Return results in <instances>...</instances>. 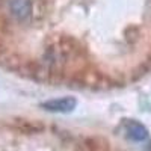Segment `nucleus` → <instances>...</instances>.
Returning a JSON list of instances; mask_svg holds the SVG:
<instances>
[{"label":"nucleus","instance_id":"obj_1","mask_svg":"<svg viewBox=\"0 0 151 151\" xmlns=\"http://www.w3.org/2000/svg\"><path fill=\"white\" fill-rule=\"evenodd\" d=\"M77 106V100L74 97H62V98H53L47 100L41 103V107L47 112H55V113H68L73 112Z\"/></svg>","mask_w":151,"mask_h":151},{"label":"nucleus","instance_id":"obj_2","mask_svg":"<svg viewBox=\"0 0 151 151\" xmlns=\"http://www.w3.org/2000/svg\"><path fill=\"white\" fill-rule=\"evenodd\" d=\"M8 6L11 15L20 23L32 17V0H8Z\"/></svg>","mask_w":151,"mask_h":151},{"label":"nucleus","instance_id":"obj_3","mask_svg":"<svg viewBox=\"0 0 151 151\" xmlns=\"http://www.w3.org/2000/svg\"><path fill=\"white\" fill-rule=\"evenodd\" d=\"M127 136L132 141L142 142L148 137V130L145 129V125H142L137 121H129L127 122Z\"/></svg>","mask_w":151,"mask_h":151}]
</instances>
